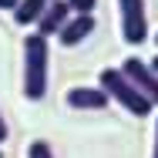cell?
I'll return each instance as SVG.
<instances>
[{
  "label": "cell",
  "instance_id": "1",
  "mask_svg": "<svg viewBox=\"0 0 158 158\" xmlns=\"http://www.w3.org/2000/svg\"><path fill=\"white\" fill-rule=\"evenodd\" d=\"M47 71H51V40L34 31L24 40V98L27 101H44Z\"/></svg>",
  "mask_w": 158,
  "mask_h": 158
},
{
  "label": "cell",
  "instance_id": "2",
  "mask_svg": "<svg viewBox=\"0 0 158 158\" xmlns=\"http://www.w3.org/2000/svg\"><path fill=\"white\" fill-rule=\"evenodd\" d=\"M98 88H104L108 98H111L114 104H121L128 114H135V118H148V114L155 111L152 101H148V98L121 74V67H104V71L98 74Z\"/></svg>",
  "mask_w": 158,
  "mask_h": 158
},
{
  "label": "cell",
  "instance_id": "3",
  "mask_svg": "<svg viewBox=\"0 0 158 158\" xmlns=\"http://www.w3.org/2000/svg\"><path fill=\"white\" fill-rule=\"evenodd\" d=\"M121 7V37L128 47H141L148 40V10L145 0H118Z\"/></svg>",
  "mask_w": 158,
  "mask_h": 158
},
{
  "label": "cell",
  "instance_id": "4",
  "mask_svg": "<svg viewBox=\"0 0 158 158\" xmlns=\"http://www.w3.org/2000/svg\"><path fill=\"white\" fill-rule=\"evenodd\" d=\"M121 74L152 101V108H158V74L152 71V64L141 61V57H125L121 61Z\"/></svg>",
  "mask_w": 158,
  "mask_h": 158
},
{
  "label": "cell",
  "instance_id": "5",
  "mask_svg": "<svg viewBox=\"0 0 158 158\" xmlns=\"http://www.w3.org/2000/svg\"><path fill=\"white\" fill-rule=\"evenodd\" d=\"M94 14H71V20L61 27L57 34V40H61L64 47H77V44H84L91 34H94Z\"/></svg>",
  "mask_w": 158,
  "mask_h": 158
},
{
  "label": "cell",
  "instance_id": "6",
  "mask_svg": "<svg viewBox=\"0 0 158 158\" xmlns=\"http://www.w3.org/2000/svg\"><path fill=\"white\" fill-rule=\"evenodd\" d=\"M71 14H74V10H71V3H67V0H54V3L37 17V34L51 40L54 34H61V27L71 20Z\"/></svg>",
  "mask_w": 158,
  "mask_h": 158
},
{
  "label": "cell",
  "instance_id": "7",
  "mask_svg": "<svg viewBox=\"0 0 158 158\" xmlns=\"http://www.w3.org/2000/svg\"><path fill=\"white\" fill-rule=\"evenodd\" d=\"M67 104L77 108V111H101L111 104V98L104 88H71L67 91Z\"/></svg>",
  "mask_w": 158,
  "mask_h": 158
},
{
  "label": "cell",
  "instance_id": "8",
  "mask_svg": "<svg viewBox=\"0 0 158 158\" xmlns=\"http://www.w3.org/2000/svg\"><path fill=\"white\" fill-rule=\"evenodd\" d=\"M51 3H54V0H20V3H17V10H14V24H20V27L37 24V17H40Z\"/></svg>",
  "mask_w": 158,
  "mask_h": 158
},
{
  "label": "cell",
  "instance_id": "9",
  "mask_svg": "<svg viewBox=\"0 0 158 158\" xmlns=\"http://www.w3.org/2000/svg\"><path fill=\"white\" fill-rule=\"evenodd\" d=\"M27 158H54V148H51L44 138H37V141L27 145Z\"/></svg>",
  "mask_w": 158,
  "mask_h": 158
},
{
  "label": "cell",
  "instance_id": "10",
  "mask_svg": "<svg viewBox=\"0 0 158 158\" xmlns=\"http://www.w3.org/2000/svg\"><path fill=\"white\" fill-rule=\"evenodd\" d=\"M74 14H94V3L98 0H67Z\"/></svg>",
  "mask_w": 158,
  "mask_h": 158
},
{
  "label": "cell",
  "instance_id": "11",
  "mask_svg": "<svg viewBox=\"0 0 158 158\" xmlns=\"http://www.w3.org/2000/svg\"><path fill=\"white\" fill-rule=\"evenodd\" d=\"M20 0H0V10H17Z\"/></svg>",
  "mask_w": 158,
  "mask_h": 158
},
{
  "label": "cell",
  "instance_id": "12",
  "mask_svg": "<svg viewBox=\"0 0 158 158\" xmlns=\"http://www.w3.org/2000/svg\"><path fill=\"white\" fill-rule=\"evenodd\" d=\"M7 135H10V131H7V121H3V114H0V145L7 141Z\"/></svg>",
  "mask_w": 158,
  "mask_h": 158
},
{
  "label": "cell",
  "instance_id": "13",
  "mask_svg": "<svg viewBox=\"0 0 158 158\" xmlns=\"http://www.w3.org/2000/svg\"><path fill=\"white\" fill-rule=\"evenodd\" d=\"M152 158H158V121H155V145H152Z\"/></svg>",
  "mask_w": 158,
  "mask_h": 158
},
{
  "label": "cell",
  "instance_id": "14",
  "mask_svg": "<svg viewBox=\"0 0 158 158\" xmlns=\"http://www.w3.org/2000/svg\"><path fill=\"white\" fill-rule=\"evenodd\" d=\"M148 64H152V71H155V74H158V54H155V57H152V61H148Z\"/></svg>",
  "mask_w": 158,
  "mask_h": 158
},
{
  "label": "cell",
  "instance_id": "15",
  "mask_svg": "<svg viewBox=\"0 0 158 158\" xmlns=\"http://www.w3.org/2000/svg\"><path fill=\"white\" fill-rule=\"evenodd\" d=\"M155 44H158V34H155Z\"/></svg>",
  "mask_w": 158,
  "mask_h": 158
},
{
  "label": "cell",
  "instance_id": "16",
  "mask_svg": "<svg viewBox=\"0 0 158 158\" xmlns=\"http://www.w3.org/2000/svg\"><path fill=\"white\" fill-rule=\"evenodd\" d=\"M0 158H3V152H0Z\"/></svg>",
  "mask_w": 158,
  "mask_h": 158
}]
</instances>
